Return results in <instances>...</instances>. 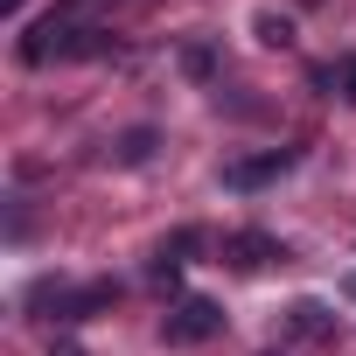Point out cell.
<instances>
[{
    "label": "cell",
    "instance_id": "obj_1",
    "mask_svg": "<svg viewBox=\"0 0 356 356\" xmlns=\"http://www.w3.org/2000/svg\"><path fill=\"white\" fill-rule=\"evenodd\" d=\"M15 49H22L29 70H42V63H63V56H98V49H105V29H70L63 15H42Z\"/></svg>",
    "mask_w": 356,
    "mask_h": 356
},
{
    "label": "cell",
    "instance_id": "obj_2",
    "mask_svg": "<svg viewBox=\"0 0 356 356\" xmlns=\"http://www.w3.org/2000/svg\"><path fill=\"white\" fill-rule=\"evenodd\" d=\"M210 335H224V307L203 300V293L175 300L168 321H161V342H168V349H196V342H210Z\"/></svg>",
    "mask_w": 356,
    "mask_h": 356
},
{
    "label": "cell",
    "instance_id": "obj_3",
    "mask_svg": "<svg viewBox=\"0 0 356 356\" xmlns=\"http://www.w3.org/2000/svg\"><path fill=\"white\" fill-rule=\"evenodd\" d=\"M293 161H300L293 147H273V154H252V161H231V168H224V189H266V182H280V175H286Z\"/></svg>",
    "mask_w": 356,
    "mask_h": 356
},
{
    "label": "cell",
    "instance_id": "obj_4",
    "mask_svg": "<svg viewBox=\"0 0 356 356\" xmlns=\"http://www.w3.org/2000/svg\"><path fill=\"white\" fill-rule=\"evenodd\" d=\"M224 259H231L238 273H266V266H280V259H286V245H280V238H266V231H231V238H224Z\"/></svg>",
    "mask_w": 356,
    "mask_h": 356
},
{
    "label": "cell",
    "instance_id": "obj_5",
    "mask_svg": "<svg viewBox=\"0 0 356 356\" xmlns=\"http://www.w3.org/2000/svg\"><path fill=\"white\" fill-rule=\"evenodd\" d=\"M119 300V286L112 280H91V286H77V293H56V321H91L98 307H112Z\"/></svg>",
    "mask_w": 356,
    "mask_h": 356
},
{
    "label": "cell",
    "instance_id": "obj_6",
    "mask_svg": "<svg viewBox=\"0 0 356 356\" xmlns=\"http://www.w3.org/2000/svg\"><path fill=\"white\" fill-rule=\"evenodd\" d=\"M112 154H119L126 168H133V161H147V154H154V126H133V133H126V140H119Z\"/></svg>",
    "mask_w": 356,
    "mask_h": 356
},
{
    "label": "cell",
    "instance_id": "obj_7",
    "mask_svg": "<svg viewBox=\"0 0 356 356\" xmlns=\"http://www.w3.org/2000/svg\"><path fill=\"white\" fill-rule=\"evenodd\" d=\"M293 328L300 335H328V307L321 300H293Z\"/></svg>",
    "mask_w": 356,
    "mask_h": 356
},
{
    "label": "cell",
    "instance_id": "obj_8",
    "mask_svg": "<svg viewBox=\"0 0 356 356\" xmlns=\"http://www.w3.org/2000/svg\"><path fill=\"white\" fill-rule=\"evenodd\" d=\"M259 42H266V49H286V42H293V22H286V15H259Z\"/></svg>",
    "mask_w": 356,
    "mask_h": 356
},
{
    "label": "cell",
    "instance_id": "obj_9",
    "mask_svg": "<svg viewBox=\"0 0 356 356\" xmlns=\"http://www.w3.org/2000/svg\"><path fill=\"white\" fill-rule=\"evenodd\" d=\"M335 84H342V98H356V56H349V63L335 70Z\"/></svg>",
    "mask_w": 356,
    "mask_h": 356
},
{
    "label": "cell",
    "instance_id": "obj_10",
    "mask_svg": "<svg viewBox=\"0 0 356 356\" xmlns=\"http://www.w3.org/2000/svg\"><path fill=\"white\" fill-rule=\"evenodd\" d=\"M0 15H8V22H15V15H22V0H0Z\"/></svg>",
    "mask_w": 356,
    "mask_h": 356
},
{
    "label": "cell",
    "instance_id": "obj_11",
    "mask_svg": "<svg viewBox=\"0 0 356 356\" xmlns=\"http://www.w3.org/2000/svg\"><path fill=\"white\" fill-rule=\"evenodd\" d=\"M56 356H77V349H70V342H56Z\"/></svg>",
    "mask_w": 356,
    "mask_h": 356
}]
</instances>
